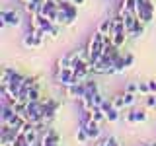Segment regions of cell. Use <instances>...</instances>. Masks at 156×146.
Returning a JSON list of instances; mask_svg holds the SVG:
<instances>
[{
  "label": "cell",
  "mask_w": 156,
  "mask_h": 146,
  "mask_svg": "<svg viewBox=\"0 0 156 146\" xmlns=\"http://www.w3.org/2000/svg\"><path fill=\"white\" fill-rule=\"evenodd\" d=\"M104 47H105L104 45V33L96 29V31L92 33L90 41H88V47H86L88 49V55H90V61L94 62V64L101 58V55H104Z\"/></svg>",
  "instance_id": "cell-1"
},
{
  "label": "cell",
  "mask_w": 156,
  "mask_h": 146,
  "mask_svg": "<svg viewBox=\"0 0 156 146\" xmlns=\"http://www.w3.org/2000/svg\"><path fill=\"white\" fill-rule=\"evenodd\" d=\"M22 23V18H20L18 12L14 10H2L0 12V27H18Z\"/></svg>",
  "instance_id": "cell-2"
},
{
  "label": "cell",
  "mask_w": 156,
  "mask_h": 146,
  "mask_svg": "<svg viewBox=\"0 0 156 146\" xmlns=\"http://www.w3.org/2000/svg\"><path fill=\"white\" fill-rule=\"evenodd\" d=\"M43 101H45V99H43ZM58 105H61V103H58L57 99H47L45 103H43V121H45V123H49V121L55 119Z\"/></svg>",
  "instance_id": "cell-3"
},
{
  "label": "cell",
  "mask_w": 156,
  "mask_h": 146,
  "mask_svg": "<svg viewBox=\"0 0 156 146\" xmlns=\"http://www.w3.org/2000/svg\"><path fill=\"white\" fill-rule=\"evenodd\" d=\"M57 82L61 84L62 88H66V86H72L74 84V70L72 68H65V70H57Z\"/></svg>",
  "instance_id": "cell-4"
},
{
  "label": "cell",
  "mask_w": 156,
  "mask_h": 146,
  "mask_svg": "<svg viewBox=\"0 0 156 146\" xmlns=\"http://www.w3.org/2000/svg\"><path fill=\"white\" fill-rule=\"evenodd\" d=\"M65 94H66V97H70V99H78V101H80L88 92H86V86L84 84H72V86H66L65 88Z\"/></svg>",
  "instance_id": "cell-5"
},
{
  "label": "cell",
  "mask_w": 156,
  "mask_h": 146,
  "mask_svg": "<svg viewBox=\"0 0 156 146\" xmlns=\"http://www.w3.org/2000/svg\"><path fill=\"white\" fill-rule=\"evenodd\" d=\"M43 39L45 37H37L33 31H29L27 35H23V47L26 49H39L43 45Z\"/></svg>",
  "instance_id": "cell-6"
},
{
  "label": "cell",
  "mask_w": 156,
  "mask_h": 146,
  "mask_svg": "<svg viewBox=\"0 0 156 146\" xmlns=\"http://www.w3.org/2000/svg\"><path fill=\"white\" fill-rule=\"evenodd\" d=\"M136 18H139L143 23L148 26V23L152 22V18H154V10H150L146 6H136Z\"/></svg>",
  "instance_id": "cell-7"
},
{
  "label": "cell",
  "mask_w": 156,
  "mask_h": 146,
  "mask_svg": "<svg viewBox=\"0 0 156 146\" xmlns=\"http://www.w3.org/2000/svg\"><path fill=\"white\" fill-rule=\"evenodd\" d=\"M14 115H16L14 107L10 105L8 101H2V107H0V123H8Z\"/></svg>",
  "instance_id": "cell-8"
},
{
  "label": "cell",
  "mask_w": 156,
  "mask_h": 146,
  "mask_svg": "<svg viewBox=\"0 0 156 146\" xmlns=\"http://www.w3.org/2000/svg\"><path fill=\"white\" fill-rule=\"evenodd\" d=\"M41 142H45V144H58V142H61V136H58V133L55 129H47L45 133L41 134Z\"/></svg>",
  "instance_id": "cell-9"
},
{
  "label": "cell",
  "mask_w": 156,
  "mask_h": 146,
  "mask_svg": "<svg viewBox=\"0 0 156 146\" xmlns=\"http://www.w3.org/2000/svg\"><path fill=\"white\" fill-rule=\"evenodd\" d=\"M84 127H86V133H88V136H90V140L100 138V123H98V121L92 119V121H88Z\"/></svg>",
  "instance_id": "cell-10"
},
{
  "label": "cell",
  "mask_w": 156,
  "mask_h": 146,
  "mask_svg": "<svg viewBox=\"0 0 156 146\" xmlns=\"http://www.w3.org/2000/svg\"><path fill=\"white\" fill-rule=\"evenodd\" d=\"M119 14H135L136 16V0H121Z\"/></svg>",
  "instance_id": "cell-11"
},
{
  "label": "cell",
  "mask_w": 156,
  "mask_h": 146,
  "mask_svg": "<svg viewBox=\"0 0 156 146\" xmlns=\"http://www.w3.org/2000/svg\"><path fill=\"white\" fill-rule=\"evenodd\" d=\"M43 2H45V0H29L27 4H23V8H26V12L29 14V16H35V14H39Z\"/></svg>",
  "instance_id": "cell-12"
},
{
  "label": "cell",
  "mask_w": 156,
  "mask_h": 146,
  "mask_svg": "<svg viewBox=\"0 0 156 146\" xmlns=\"http://www.w3.org/2000/svg\"><path fill=\"white\" fill-rule=\"evenodd\" d=\"M127 37H129V33H127V29H121V31H117V33H113V47H117V49H121V47L125 45Z\"/></svg>",
  "instance_id": "cell-13"
},
{
  "label": "cell",
  "mask_w": 156,
  "mask_h": 146,
  "mask_svg": "<svg viewBox=\"0 0 156 146\" xmlns=\"http://www.w3.org/2000/svg\"><path fill=\"white\" fill-rule=\"evenodd\" d=\"M144 26L146 23H143L139 18H136V22H135V27H133V31L129 33V37H133V39H140L144 35Z\"/></svg>",
  "instance_id": "cell-14"
},
{
  "label": "cell",
  "mask_w": 156,
  "mask_h": 146,
  "mask_svg": "<svg viewBox=\"0 0 156 146\" xmlns=\"http://www.w3.org/2000/svg\"><path fill=\"white\" fill-rule=\"evenodd\" d=\"M70 66H72V57H70V53H68V55H62V57L57 61V70H65V68H70Z\"/></svg>",
  "instance_id": "cell-15"
},
{
  "label": "cell",
  "mask_w": 156,
  "mask_h": 146,
  "mask_svg": "<svg viewBox=\"0 0 156 146\" xmlns=\"http://www.w3.org/2000/svg\"><path fill=\"white\" fill-rule=\"evenodd\" d=\"M111 27H113V18H105V19H101V23L98 26V31H101L104 35H107V33H111Z\"/></svg>",
  "instance_id": "cell-16"
},
{
  "label": "cell",
  "mask_w": 156,
  "mask_h": 146,
  "mask_svg": "<svg viewBox=\"0 0 156 146\" xmlns=\"http://www.w3.org/2000/svg\"><path fill=\"white\" fill-rule=\"evenodd\" d=\"M76 140H78V144H86V142H90V136H88L86 127H84V125L78 127V130H76Z\"/></svg>",
  "instance_id": "cell-17"
},
{
  "label": "cell",
  "mask_w": 156,
  "mask_h": 146,
  "mask_svg": "<svg viewBox=\"0 0 156 146\" xmlns=\"http://www.w3.org/2000/svg\"><path fill=\"white\" fill-rule=\"evenodd\" d=\"M119 117H121V113H119V109H115V107H109V109L105 111L107 123H117V121H119Z\"/></svg>",
  "instance_id": "cell-18"
},
{
  "label": "cell",
  "mask_w": 156,
  "mask_h": 146,
  "mask_svg": "<svg viewBox=\"0 0 156 146\" xmlns=\"http://www.w3.org/2000/svg\"><path fill=\"white\" fill-rule=\"evenodd\" d=\"M111 103H113V107L115 109H119V111H123L125 109V99H123V94H117V96H113L111 97Z\"/></svg>",
  "instance_id": "cell-19"
},
{
  "label": "cell",
  "mask_w": 156,
  "mask_h": 146,
  "mask_svg": "<svg viewBox=\"0 0 156 146\" xmlns=\"http://www.w3.org/2000/svg\"><path fill=\"white\" fill-rule=\"evenodd\" d=\"M35 99H41V88H39V84L33 86L27 92V101H35Z\"/></svg>",
  "instance_id": "cell-20"
},
{
  "label": "cell",
  "mask_w": 156,
  "mask_h": 146,
  "mask_svg": "<svg viewBox=\"0 0 156 146\" xmlns=\"http://www.w3.org/2000/svg\"><path fill=\"white\" fill-rule=\"evenodd\" d=\"M84 86H86V92H88V94H96V92H100V86H98V82L92 80V78H88V80L84 82Z\"/></svg>",
  "instance_id": "cell-21"
},
{
  "label": "cell",
  "mask_w": 156,
  "mask_h": 146,
  "mask_svg": "<svg viewBox=\"0 0 156 146\" xmlns=\"http://www.w3.org/2000/svg\"><path fill=\"white\" fill-rule=\"evenodd\" d=\"M123 62H125V68L129 70V68L135 64V55H133V53H127V55H123Z\"/></svg>",
  "instance_id": "cell-22"
},
{
  "label": "cell",
  "mask_w": 156,
  "mask_h": 146,
  "mask_svg": "<svg viewBox=\"0 0 156 146\" xmlns=\"http://www.w3.org/2000/svg\"><path fill=\"white\" fill-rule=\"evenodd\" d=\"M135 115H136V123H144L148 119V113L144 109H135Z\"/></svg>",
  "instance_id": "cell-23"
},
{
  "label": "cell",
  "mask_w": 156,
  "mask_h": 146,
  "mask_svg": "<svg viewBox=\"0 0 156 146\" xmlns=\"http://www.w3.org/2000/svg\"><path fill=\"white\" fill-rule=\"evenodd\" d=\"M92 99H94V105L96 107H101V103L105 101V97L100 94V92H96V94H92Z\"/></svg>",
  "instance_id": "cell-24"
},
{
  "label": "cell",
  "mask_w": 156,
  "mask_h": 146,
  "mask_svg": "<svg viewBox=\"0 0 156 146\" xmlns=\"http://www.w3.org/2000/svg\"><path fill=\"white\" fill-rule=\"evenodd\" d=\"M123 99H125V105L129 107V105H133V103H135L136 97H135V94H131V92H125V94H123Z\"/></svg>",
  "instance_id": "cell-25"
},
{
  "label": "cell",
  "mask_w": 156,
  "mask_h": 146,
  "mask_svg": "<svg viewBox=\"0 0 156 146\" xmlns=\"http://www.w3.org/2000/svg\"><path fill=\"white\" fill-rule=\"evenodd\" d=\"M139 94H143V96H148L150 94L148 82H139Z\"/></svg>",
  "instance_id": "cell-26"
},
{
  "label": "cell",
  "mask_w": 156,
  "mask_h": 146,
  "mask_svg": "<svg viewBox=\"0 0 156 146\" xmlns=\"http://www.w3.org/2000/svg\"><path fill=\"white\" fill-rule=\"evenodd\" d=\"M144 103H146V107H156V94H148Z\"/></svg>",
  "instance_id": "cell-27"
},
{
  "label": "cell",
  "mask_w": 156,
  "mask_h": 146,
  "mask_svg": "<svg viewBox=\"0 0 156 146\" xmlns=\"http://www.w3.org/2000/svg\"><path fill=\"white\" fill-rule=\"evenodd\" d=\"M58 31H61V29H58V26L55 23V26H53V27H51V29L47 31V35L51 37V39H57V37H58Z\"/></svg>",
  "instance_id": "cell-28"
},
{
  "label": "cell",
  "mask_w": 156,
  "mask_h": 146,
  "mask_svg": "<svg viewBox=\"0 0 156 146\" xmlns=\"http://www.w3.org/2000/svg\"><path fill=\"white\" fill-rule=\"evenodd\" d=\"M125 121H127V123H129V125L136 123V115H135V109H133V111H129V113L125 115Z\"/></svg>",
  "instance_id": "cell-29"
},
{
  "label": "cell",
  "mask_w": 156,
  "mask_h": 146,
  "mask_svg": "<svg viewBox=\"0 0 156 146\" xmlns=\"http://www.w3.org/2000/svg\"><path fill=\"white\" fill-rule=\"evenodd\" d=\"M125 92H131V94H136V92H139V84H133V82H131V84H127Z\"/></svg>",
  "instance_id": "cell-30"
},
{
  "label": "cell",
  "mask_w": 156,
  "mask_h": 146,
  "mask_svg": "<svg viewBox=\"0 0 156 146\" xmlns=\"http://www.w3.org/2000/svg\"><path fill=\"white\" fill-rule=\"evenodd\" d=\"M148 88H150V94H156V80H148Z\"/></svg>",
  "instance_id": "cell-31"
},
{
  "label": "cell",
  "mask_w": 156,
  "mask_h": 146,
  "mask_svg": "<svg viewBox=\"0 0 156 146\" xmlns=\"http://www.w3.org/2000/svg\"><path fill=\"white\" fill-rule=\"evenodd\" d=\"M66 2H72V4H76V6H80V4H84L86 0H66Z\"/></svg>",
  "instance_id": "cell-32"
},
{
  "label": "cell",
  "mask_w": 156,
  "mask_h": 146,
  "mask_svg": "<svg viewBox=\"0 0 156 146\" xmlns=\"http://www.w3.org/2000/svg\"><path fill=\"white\" fill-rule=\"evenodd\" d=\"M96 146H105V138H104V140H100V138H98V142H96Z\"/></svg>",
  "instance_id": "cell-33"
},
{
  "label": "cell",
  "mask_w": 156,
  "mask_h": 146,
  "mask_svg": "<svg viewBox=\"0 0 156 146\" xmlns=\"http://www.w3.org/2000/svg\"><path fill=\"white\" fill-rule=\"evenodd\" d=\"M20 2H22V4H27V2H29V0H20Z\"/></svg>",
  "instance_id": "cell-34"
},
{
  "label": "cell",
  "mask_w": 156,
  "mask_h": 146,
  "mask_svg": "<svg viewBox=\"0 0 156 146\" xmlns=\"http://www.w3.org/2000/svg\"><path fill=\"white\" fill-rule=\"evenodd\" d=\"M139 146H150V144H139Z\"/></svg>",
  "instance_id": "cell-35"
},
{
  "label": "cell",
  "mask_w": 156,
  "mask_h": 146,
  "mask_svg": "<svg viewBox=\"0 0 156 146\" xmlns=\"http://www.w3.org/2000/svg\"><path fill=\"white\" fill-rule=\"evenodd\" d=\"M150 146H156V142H152V144H150Z\"/></svg>",
  "instance_id": "cell-36"
}]
</instances>
